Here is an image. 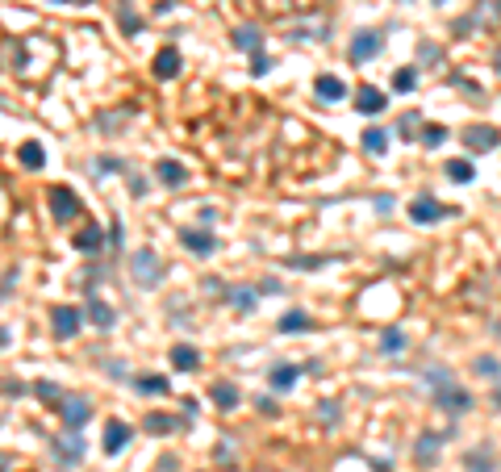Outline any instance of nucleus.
Segmentation results:
<instances>
[{
    "instance_id": "1",
    "label": "nucleus",
    "mask_w": 501,
    "mask_h": 472,
    "mask_svg": "<svg viewBox=\"0 0 501 472\" xmlns=\"http://www.w3.org/2000/svg\"><path fill=\"white\" fill-rule=\"evenodd\" d=\"M130 272H134V284L138 288H155L163 281V268H159V255L151 247H138L134 259H130Z\"/></svg>"
},
{
    "instance_id": "2",
    "label": "nucleus",
    "mask_w": 501,
    "mask_h": 472,
    "mask_svg": "<svg viewBox=\"0 0 501 472\" xmlns=\"http://www.w3.org/2000/svg\"><path fill=\"white\" fill-rule=\"evenodd\" d=\"M435 406H439V410H447V414H468L476 401H472V393H468V389H459L456 380H447V384H439V389H435Z\"/></svg>"
},
{
    "instance_id": "3",
    "label": "nucleus",
    "mask_w": 501,
    "mask_h": 472,
    "mask_svg": "<svg viewBox=\"0 0 501 472\" xmlns=\"http://www.w3.org/2000/svg\"><path fill=\"white\" fill-rule=\"evenodd\" d=\"M380 50H384V34L360 30V34L351 38V47H347V59H351V63H367V59H376Z\"/></svg>"
},
{
    "instance_id": "4",
    "label": "nucleus",
    "mask_w": 501,
    "mask_h": 472,
    "mask_svg": "<svg viewBox=\"0 0 501 472\" xmlns=\"http://www.w3.org/2000/svg\"><path fill=\"white\" fill-rule=\"evenodd\" d=\"M50 326H54V338H76L80 326H84V314L76 305H54L50 309Z\"/></svg>"
},
{
    "instance_id": "5",
    "label": "nucleus",
    "mask_w": 501,
    "mask_h": 472,
    "mask_svg": "<svg viewBox=\"0 0 501 472\" xmlns=\"http://www.w3.org/2000/svg\"><path fill=\"white\" fill-rule=\"evenodd\" d=\"M46 201H50V218H54V222H71V218L80 213V201H76V192L67 189V184H54Z\"/></svg>"
},
{
    "instance_id": "6",
    "label": "nucleus",
    "mask_w": 501,
    "mask_h": 472,
    "mask_svg": "<svg viewBox=\"0 0 501 472\" xmlns=\"http://www.w3.org/2000/svg\"><path fill=\"white\" fill-rule=\"evenodd\" d=\"M447 443V435H439V430H426V435H418V443H413V460L422 464V468H435V460H439V447Z\"/></svg>"
},
{
    "instance_id": "7",
    "label": "nucleus",
    "mask_w": 501,
    "mask_h": 472,
    "mask_svg": "<svg viewBox=\"0 0 501 472\" xmlns=\"http://www.w3.org/2000/svg\"><path fill=\"white\" fill-rule=\"evenodd\" d=\"M59 414H63L67 430H80V426H88V418H92V401H84V397H63V401H59Z\"/></svg>"
},
{
    "instance_id": "8",
    "label": "nucleus",
    "mask_w": 501,
    "mask_h": 472,
    "mask_svg": "<svg viewBox=\"0 0 501 472\" xmlns=\"http://www.w3.org/2000/svg\"><path fill=\"white\" fill-rule=\"evenodd\" d=\"M447 218V205H439L435 196H418L410 205V222H418V226H430V222H443Z\"/></svg>"
},
{
    "instance_id": "9",
    "label": "nucleus",
    "mask_w": 501,
    "mask_h": 472,
    "mask_svg": "<svg viewBox=\"0 0 501 472\" xmlns=\"http://www.w3.org/2000/svg\"><path fill=\"white\" fill-rule=\"evenodd\" d=\"M459 138H464L468 151H497V146H501V134L493 130V126H468Z\"/></svg>"
},
{
    "instance_id": "10",
    "label": "nucleus",
    "mask_w": 501,
    "mask_h": 472,
    "mask_svg": "<svg viewBox=\"0 0 501 472\" xmlns=\"http://www.w3.org/2000/svg\"><path fill=\"white\" fill-rule=\"evenodd\" d=\"M84 318H88L92 326H100V331H109V326L117 322V314H113V305H109V301H100L96 293H88V301H84Z\"/></svg>"
},
{
    "instance_id": "11",
    "label": "nucleus",
    "mask_w": 501,
    "mask_h": 472,
    "mask_svg": "<svg viewBox=\"0 0 501 472\" xmlns=\"http://www.w3.org/2000/svg\"><path fill=\"white\" fill-rule=\"evenodd\" d=\"M130 439H134V430H130V423H113L105 426V456H117V452H126L130 447Z\"/></svg>"
},
{
    "instance_id": "12",
    "label": "nucleus",
    "mask_w": 501,
    "mask_h": 472,
    "mask_svg": "<svg viewBox=\"0 0 501 472\" xmlns=\"http://www.w3.org/2000/svg\"><path fill=\"white\" fill-rule=\"evenodd\" d=\"M209 397H213L218 410H234V406L242 401V393H238L234 380H213V384H209Z\"/></svg>"
},
{
    "instance_id": "13",
    "label": "nucleus",
    "mask_w": 501,
    "mask_h": 472,
    "mask_svg": "<svg viewBox=\"0 0 501 472\" xmlns=\"http://www.w3.org/2000/svg\"><path fill=\"white\" fill-rule=\"evenodd\" d=\"M384 105H389V96L380 93V88H372V84H364V88L355 93V109H360V113H367V117L384 113Z\"/></svg>"
},
{
    "instance_id": "14",
    "label": "nucleus",
    "mask_w": 501,
    "mask_h": 472,
    "mask_svg": "<svg viewBox=\"0 0 501 472\" xmlns=\"http://www.w3.org/2000/svg\"><path fill=\"white\" fill-rule=\"evenodd\" d=\"M180 242L192 251V255H213V251H218V238L209 235V230H184Z\"/></svg>"
},
{
    "instance_id": "15",
    "label": "nucleus",
    "mask_w": 501,
    "mask_h": 472,
    "mask_svg": "<svg viewBox=\"0 0 501 472\" xmlns=\"http://www.w3.org/2000/svg\"><path fill=\"white\" fill-rule=\"evenodd\" d=\"M314 93H318V100L334 105V100H343V96H347V84H343L338 76H318V80H314Z\"/></svg>"
},
{
    "instance_id": "16",
    "label": "nucleus",
    "mask_w": 501,
    "mask_h": 472,
    "mask_svg": "<svg viewBox=\"0 0 501 472\" xmlns=\"http://www.w3.org/2000/svg\"><path fill=\"white\" fill-rule=\"evenodd\" d=\"M151 67H155V76H159V80H172V76L180 71V50H176V47H163L159 54H155V63H151Z\"/></svg>"
},
{
    "instance_id": "17",
    "label": "nucleus",
    "mask_w": 501,
    "mask_h": 472,
    "mask_svg": "<svg viewBox=\"0 0 501 472\" xmlns=\"http://www.w3.org/2000/svg\"><path fill=\"white\" fill-rule=\"evenodd\" d=\"M230 42L238 50H251V54H259V47H264V34L255 30V25H238L234 34H230Z\"/></svg>"
},
{
    "instance_id": "18",
    "label": "nucleus",
    "mask_w": 501,
    "mask_h": 472,
    "mask_svg": "<svg viewBox=\"0 0 501 472\" xmlns=\"http://www.w3.org/2000/svg\"><path fill=\"white\" fill-rule=\"evenodd\" d=\"M155 176H159L167 189H180L188 172H184V163H176V159H159V163H155Z\"/></svg>"
},
{
    "instance_id": "19",
    "label": "nucleus",
    "mask_w": 501,
    "mask_h": 472,
    "mask_svg": "<svg viewBox=\"0 0 501 472\" xmlns=\"http://www.w3.org/2000/svg\"><path fill=\"white\" fill-rule=\"evenodd\" d=\"M17 159H21V167H30V172H38L46 163V151H42V142H21V151H17Z\"/></svg>"
},
{
    "instance_id": "20",
    "label": "nucleus",
    "mask_w": 501,
    "mask_h": 472,
    "mask_svg": "<svg viewBox=\"0 0 501 472\" xmlns=\"http://www.w3.org/2000/svg\"><path fill=\"white\" fill-rule=\"evenodd\" d=\"M360 142H364L367 155H384V151H389V130H384V126H367Z\"/></svg>"
},
{
    "instance_id": "21",
    "label": "nucleus",
    "mask_w": 501,
    "mask_h": 472,
    "mask_svg": "<svg viewBox=\"0 0 501 472\" xmlns=\"http://www.w3.org/2000/svg\"><path fill=\"white\" fill-rule=\"evenodd\" d=\"M297 377H301V368H293V364H276L272 368V389L276 393H288V389H293V384H297Z\"/></svg>"
},
{
    "instance_id": "22",
    "label": "nucleus",
    "mask_w": 501,
    "mask_h": 472,
    "mask_svg": "<svg viewBox=\"0 0 501 472\" xmlns=\"http://www.w3.org/2000/svg\"><path fill=\"white\" fill-rule=\"evenodd\" d=\"M172 364H176L180 372H192V368L201 364V351L188 347V343H176V347H172Z\"/></svg>"
},
{
    "instance_id": "23",
    "label": "nucleus",
    "mask_w": 501,
    "mask_h": 472,
    "mask_svg": "<svg viewBox=\"0 0 501 472\" xmlns=\"http://www.w3.org/2000/svg\"><path fill=\"white\" fill-rule=\"evenodd\" d=\"M464 464H468V472H497V460H493V452H489V447L468 452V456H464Z\"/></svg>"
},
{
    "instance_id": "24",
    "label": "nucleus",
    "mask_w": 501,
    "mask_h": 472,
    "mask_svg": "<svg viewBox=\"0 0 501 472\" xmlns=\"http://www.w3.org/2000/svg\"><path fill=\"white\" fill-rule=\"evenodd\" d=\"M443 172H447V180H456V184H472V180H476V167H472V159H452Z\"/></svg>"
},
{
    "instance_id": "25",
    "label": "nucleus",
    "mask_w": 501,
    "mask_h": 472,
    "mask_svg": "<svg viewBox=\"0 0 501 472\" xmlns=\"http://www.w3.org/2000/svg\"><path fill=\"white\" fill-rule=\"evenodd\" d=\"M176 426H180L176 414H146L142 430H146V435H167V430H176Z\"/></svg>"
},
{
    "instance_id": "26",
    "label": "nucleus",
    "mask_w": 501,
    "mask_h": 472,
    "mask_svg": "<svg viewBox=\"0 0 501 472\" xmlns=\"http://www.w3.org/2000/svg\"><path fill=\"white\" fill-rule=\"evenodd\" d=\"M100 242H105V230H100L96 222H84V230L76 235V247H80V251H96Z\"/></svg>"
},
{
    "instance_id": "27",
    "label": "nucleus",
    "mask_w": 501,
    "mask_h": 472,
    "mask_svg": "<svg viewBox=\"0 0 501 472\" xmlns=\"http://www.w3.org/2000/svg\"><path fill=\"white\" fill-rule=\"evenodd\" d=\"M226 297H230V305H234V309H242V314H247V309H255V301H259V293H255V288H226Z\"/></svg>"
},
{
    "instance_id": "28",
    "label": "nucleus",
    "mask_w": 501,
    "mask_h": 472,
    "mask_svg": "<svg viewBox=\"0 0 501 472\" xmlns=\"http://www.w3.org/2000/svg\"><path fill=\"white\" fill-rule=\"evenodd\" d=\"M406 331H397V326H389V331L380 334V351H389V355H397V351H406Z\"/></svg>"
},
{
    "instance_id": "29",
    "label": "nucleus",
    "mask_w": 501,
    "mask_h": 472,
    "mask_svg": "<svg viewBox=\"0 0 501 472\" xmlns=\"http://www.w3.org/2000/svg\"><path fill=\"white\" fill-rule=\"evenodd\" d=\"M117 21H122V30H126V34H138V30H142V21H138V13H134V4H130V0H122V4H117Z\"/></svg>"
},
{
    "instance_id": "30",
    "label": "nucleus",
    "mask_w": 501,
    "mask_h": 472,
    "mask_svg": "<svg viewBox=\"0 0 501 472\" xmlns=\"http://www.w3.org/2000/svg\"><path fill=\"white\" fill-rule=\"evenodd\" d=\"M472 368H476V377H485V380H501V360L497 355H481Z\"/></svg>"
},
{
    "instance_id": "31",
    "label": "nucleus",
    "mask_w": 501,
    "mask_h": 472,
    "mask_svg": "<svg viewBox=\"0 0 501 472\" xmlns=\"http://www.w3.org/2000/svg\"><path fill=\"white\" fill-rule=\"evenodd\" d=\"M305 326H310V314H301V309H288V314L280 318V331H284V334L305 331Z\"/></svg>"
},
{
    "instance_id": "32",
    "label": "nucleus",
    "mask_w": 501,
    "mask_h": 472,
    "mask_svg": "<svg viewBox=\"0 0 501 472\" xmlns=\"http://www.w3.org/2000/svg\"><path fill=\"white\" fill-rule=\"evenodd\" d=\"M34 393L42 397L46 406H54V410H59V401H63V389H59V384H50V380H38V384H34Z\"/></svg>"
},
{
    "instance_id": "33",
    "label": "nucleus",
    "mask_w": 501,
    "mask_h": 472,
    "mask_svg": "<svg viewBox=\"0 0 501 472\" xmlns=\"http://www.w3.org/2000/svg\"><path fill=\"white\" fill-rule=\"evenodd\" d=\"M418 88V71L413 67H401L397 76H393V93H413Z\"/></svg>"
},
{
    "instance_id": "34",
    "label": "nucleus",
    "mask_w": 501,
    "mask_h": 472,
    "mask_svg": "<svg viewBox=\"0 0 501 472\" xmlns=\"http://www.w3.org/2000/svg\"><path fill=\"white\" fill-rule=\"evenodd\" d=\"M138 393H167V377H138Z\"/></svg>"
},
{
    "instance_id": "35",
    "label": "nucleus",
    "mask_w": 501,
    "mask_h": 472,
    "mask_svg": "<svg viewBox=\"0 0 501 472\" xmlns=\"http://www.w3.org/2000/svg\"><path fill=\"white\" fill-rule=\"evenodd\" d=\"M422 142L435 151V146H443V142H447V130H443V126H422Z\"/></svg>"
},
{
    "instance_id": "36",
    "label": "nucleus",
    "mask_w": 501,
    "mask_h": 472,
    "mask_svg": "<svg viewBox=\"0 0 501 472\" xmlns=\"http://www.w3.org/2000/svg\"><path fill=\"white\" fill-rule=\"evenodd\" d=\"M413 130H422V117H418V113H406L401 126H397V134H401V138H418Z\"/></svg>"
},
{
    "instance_id": "37",
    "label": "nucleus",
    "mask_w": 501,
    "mask_h": 472,
    "mask_svg": "<svg viewBox=\"0 0 501 472\" xmlns=\"http://www.w3.org/2000/svg\"><path fill=\"white\" fill-rule=\"evenodd\" d=\"M122 238H126V226H122V218H113V226H109V235H105V242L122 247Z\"/></svg>"
},
{
    "instance_id": "38",
    "label": "nucleus",
    "mask_w": 501,
    "mask_h": 472,
    "mask_svg": "<svg viewBox=\"0 0 501 472\" xmlns=\"http://www.w3.org/2000/svg\"><path fill=\"white\" fill-rule=\"evenodd\" d=\"M268 71H272V59L268 54H255L251 59V76H268Z\"/></svg>"
},
{
    "instance_id": "39",
    "label": "nucleus",
    "mask_w": 501,
    "mask_h": 472,
    "mask_svg": "<svg viewBox=\"0 0 501 472\" xmlns=\"http://www.w3.org/2000/svg\"><path fill=\"white\" fill-rule=\"evenodd\" d=\"M322 418H326V423H338V406H334V401H322Z\"/></svg>"
},
{
    "instance_id": "40",
    "label": "nucleus",
    "mask_w": 501,
    "mask_h": 472,
    "mask_svg": "<svg viewBox=\"0 0 501 472\" xmlns=\"http://www.w3.org/2000/svg\"><path fill=\"white\" fill-rule=\"evenodd\" d=\"M376 213H393V196H376Z\"/></svg>"
},
{
    "instance_id": "41",
    "label": "nucleus",
    "mask_w": 501,
    "mask_h": 472,
    "mask_svg": "<svg viewBox=\"0 0 501 472\" xmlns=\"http://www.w3.org/2000/svg\"><path fill=\"white\" fill-rule=\"evenodd\" d=\"M100 172H122V159H100Z\"/></svg>"
},
{
    "instance_id": "42",
    "label": "nucleus",
    "mask_w": 501,
    "mask_h": 472,
    "mask_svg": "<svg viewBox=\"0 0 501 472\" xmlns=\"http://www.w3.org/2000/svg\"><path fill=\"white\" fill-rule=\"evenodd\" d=\"M489 401H493V410L501 414V389H493V397H489Z\"/></svg>"
},
{
    "instance_id": "43",
    "label": "nucleus",
    "mask_w": 501,
    "mask_h": 472,
    "mask_svg": "<svg viewBox=\"0 0 501 472\" xmlns=\"http://www.w3.org/2000/svg\"><path fill=\"white\" fill-rule=\"evenodd\" d=\"M59 4H88V0H59Z\"/></svg>"
},
{
    "instance_id": "44",
    "label": "nucleus",
    "mask_w": 501,
    "mask_h": 472,
    "mask_svg": "<svg viewBox=\"0 0 501 472\" xmlns=\"http://www.w3.org/2000/svg\"><path fill=\"white\" fill-rule=\"evenodd\" d=\"M0 347H8V334H4V331H0Z\"/></svg>"
},
{
    "instance_id": "45",
    "label": "nucleus",
    "mask_w": 501,
    "mask_h": 472,
    "mask_svg": "<svg viewBox=\"0 0 501 472\" xmlns=\"http://www.w3.org/2000/svg\"><path fill=\"white\" fill-rule=\"evenodd\" d=\"M493 63H497V71H501V50H497V59H493Z\"/></svg>"
},
{
    "instance_id": "46",
    "label": "nucleus",
    "mask_w": 501,
    "mask_h": 472,
    "mask_svg": "<svg viewBox=\"0 0 501 472\" xmlns=\"http://www.w3.org/2000/svg\"><path fill=\"white\" fill-rule=\"evenodd\" d=\"M435 4H447V0H435Z\"/></svg>"
}]
</instances>
